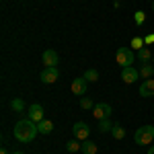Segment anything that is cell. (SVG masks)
Instances as JSON below:
<instances>
[{
  "label": "cell",
  "mask_w": 154,
  "mask_h": 154,
  "mask_svg": "<svg viewBox=\"0 0 154 154\" xmlns=\"http://www.w3.org/2000/svg\"><path fill=\"white\" fill-rule=\"evenodd\" d=\"M12 134H14V140H17V142L29 144V142L35 140V136L39 134V130H37L35 121H31V119H21V121H17Z\"/></svg>",
  "instance_id": "6da1fadb"
},
{
  "label": "cell",
  "mask_w": 154,
  "mask_h": 154,
  "mask_svg": "<svg viewBox=\"0 0 154 154\" xmlns=\"http://www.w3.org/2000/svg\"><path fill=\"white\" fill-rule=\"evenodd\" d=\"M134 140H136V144H140V146L152 144V140H154V125H142V128H138L136 134H134Z\"/></svg>",
  "instance_id": "7a4b0ae2"
},
{
  "label": "cell",
  "mask_w": 154,
  "mask_h": 154,
  "mask_svg": "<svg viewBox=\"0 0 154 154\" xmlns=\"http://www.w3.org/2000/svg\"><path fill=\"white\" fill-rule=\"evenodd\" d=\"M134 51H131L130 48H119L117 51H115V60H117V64L121 66V68H130L131 64H134Z\"/></svg>",
  "instance_id": "3957f363"
},
{
  "label": "cell",
  "mask_w": 154,
  "mask_h": 154,
  "mask_svg": "<svg viewBox=\"0 0 154 154\" xmlns=\"http://www.w3.org/2000/svg\"><path fill=\"white\" fill-rule=\"evenodd\" d=\"M111 113H113V109H111V105H107V103H97L95 107H93V115H95V119H111Z\"/></svg>",
  "instance_id": "277c9868"
},
{
  "label": "cell",
  "mask_w": 154,
  "mask_h": 154,
  "mask_svg": "<svg viewBox=\"0 0 154 154\" xmlns=\"http://www.w3.org/2000/svg\"><path fill=\"white\" fill-rule=\"evenodd\" d=\"M72 131H74V138H76V140H80V142L88 140V136H91V128H88L84 121H76V123H74V128H72Z\"/></svg>",
  "instance_id": "5b68a950"
},
{
  "label": "cell",
  "mask_w": 154,
  "mask_h": 154,
  "mask_svg": "<svg viewBox=\"0 0 154 154\" xmlns=\"http://www.w3.org/2000/svg\"><path fill=\"white\" fill-rule=\"evenodd\" d=\"M41 60H43V66H45V68H58L60 56H58V51H54V49H45L43 56H41Z\"/></svg>",
  "instance_id": "8992f818"
},
{
  "label": "cell",
  "mask_w": 154,
  "mask_h": 154,
  "mask_svg": "<svg viewBox=\"0 0 154 154\" xmlns=\"http://www.w3.org/2000/svg\"><path fill=\"white\" fill-rule=\"evenodd\" d=\"M39 78H41L43 84H54L60 78V72H58V68H45V70L39 74Z\"/></svg>",
  "instance_id": "52a82bcc"
},
{
  "label": "cell",
  "mask_w": 154,
  "mask_h": 154,
  "mask_svg": "<svg viewBox=\"0 0 154 154\" xmlns=\"http://www.w3.org/2000/svg\"><path fill=\"white\" fill-rule=\"evenodd\" d=\"M138 78H140V70H134L131 66H130V68H123V70H121V80H123L125 84H134Z\"/></svg>",
  "instance_id": "ba28073f"
},
{
  "label": "cell",
  "mask_w": 154,
  "mask_h": 154,
  "mask_svg": "<svg viewBox=\"0 0 154 154\" xmlns=\"http://www.w3.org/2000/svg\"><path fill=\"white\" fill-rule=\"evenodd\" d=\"M27 113H29V117H27V119H31V121H35V123H39L41 119H45V115H43V107L37 105V103L29 107V111H27Z\"/></svg>",
  "instance_id": "9c48e42d"
},
{
  "label": "cell",
  "mask_w": 154,
  "mask_h": 154,
  "mask_svg": "<svg viewBox=\"0 0 154 154\" xmlns=\"http://www.w3.org/2000/svg\"><path fill=\"white\" fill-rule=\"evenodd\" d=\"M140 95L142 97H154V78H148V80H144L140 84Z\"/></svg>",
  "instance_id": "30bf717a"
},
{
  "label": "cell",
  "mask_w": 154,
  "mask_h": 154,
  "mask_svg": "<svg viewBox=\"0 0 154 154\" xmlns=\"http://www.w3.org/2000/svg\"><path fill=\"white\" fill-rule=\"evenodd\" d=\"M86 80H84V78H74V80H72V93H74V95H84V93H86Z\"/></svg>",
  "instance_id": "8fae6325"
},
{
  "label": "cell",
  "mask_w": 154,
  "mask_h": 154,
  "mask_svg": "<svg viewBox=\"0 0 154 154\" xmlns=\"http://www.w3.org/2000/svg\"><path fill=\"white\" fill-rule=\"evenodd\" d=\"M37 130H39V134H43V136H45V134H51V131H54V123H51L49 119H41V121L37 123Z\"/></svg>",
  "instance_id": "7c38bea8"
},
{
  "label": "cell",
  "mask_w": 154,
  "mask_h": 154,
  "mask_svg": "<svg viewBox=\"0 0 154 154\" xmlns=\"http://www.w3.org/2000/svg\"><path fill=\"white\" fill-rule=\"evenodd\" d=\"M80 150H82V154H97V150H99V148H97V144H95V142H91V140H84V142H82V148H80Z\"/></svg>",
  "instance_id": "4fadbf2b"
},
{
  "label": "cell",
  "mask_w": 154,
  "mask_h": 154,
  "mask_svg": "<svg viewBox=\"0 0 154 154\" xmlns=\"http://www.w3.org/2000/svg\"><path fill=\"white\" fill-rule=\"evenodd\" d=\"M140 76L146 78V80L152 78V76H154V66H152V64H142V68H140Z\"/></svg>",
  "instance_id": "5bb4252c"
},
{
  "label": "cell",
  "mask_w": 154,
  "mask_h": 154,
  "mask_svg": "<svg viewBox=\"0 0 154 154\" xmlns=\"http://www.w3.org/2000/svg\"><path fill=\"white\" fill-rule=\"evenodd\" d=\"M111 136H113L115 140H123V138H125V130H123L119 123H113V128H111Z\"/></svg>",
  "instance_id": "9a60e30c"
},
{
  "label": "cell",
  "mask_w": 154,
  "mask_h": 154,
  "mask_svg": "<svg viewBox=\"0 0 154 154\" xmlns=\"http://www.w3.org/2000/svg\"><path fill=\"white\" fill-rule=\"evenodd\" d=\"M11 109L14 113H23L25 111V101L23 99H12L11 101Z\"/></svg>",
  "instance_id": "2e32d148"
},
{
  "label": "cell",
  "mask_w": 154,
  "mask_h": 154,
  "mask_svg": "<svg viewBox=\"0 0 154 154\" xmlns=\"http://www.w3.org/2000/svg\"><path fill=\"white\" fill-rule=\"evenodd\" d=\"M84 80H86V82H97V80H99V72L95 70V68H91V70H86L84 72V76H82Z\"/></svg>",
  "instance_id": "e0dca14e"
},
{
  "label": "cell",
  "mask_w": 154,
  "mask_h": 154,
  "mask_svg": "<svg viewBox=\"0 0 154 154\" xmlns=\"http://www.w3.org/2000/svg\"><path fill=\"white\" fill-rule=\"evenodd\" d=\"M78 142H80V140H76V138L70 140V142H66V150H68V152H78V150L82 148V144H78Z\"/></svg>",
  "instance_id": "ac0fdd59"
},
{
  "label": "cell",
  "mask_w": 154,
  "mask_h": 154,
  "mask_svg": "<svg viewBox=\"0 0 154 154\" xmlns=\"http://www.w3.org/2000/svg\"><path fill=\"white\" fill-rule=\"evenodd\" d=\"M111 128H113L111 119H101V121H99V131H101V134H107V131H111Z\"/></svg>",
  "instance_id": "d6986e66"
},
{
  "label": "cell",
  "mask_w": 154,
  "mask_h": 154,
  "mask_svg": "<svg viewBox=\"0 0 154 154\" xmlns=\"http://www.w3.org/2000/svg\"><path fill=\"white\" fill-rule=\"evenodd\" d=\"M138 58H140V62H150V58H152V56H150V49H146V48H142V49H138Z\"/></svg>",
  "instance_id": "ffe728a7"
},
{
  "label": "cell",
  "mask_w": 154,
  "mask_h": 154,
  "mask_svg": "<svg viewBox=\"0 0 154 154\" xmlns=\"http://www.w3.org/2000/svg\"><path fill=\"white\" fill-rule=\"evenodd\" d=\"M80 107H82V109H93V107H95V103H93V99L82 97V99H80Z\"/></svg>",
  "instance_id": "44dd1931"
},
{
  "label": "cell",
  "mask_w": 154,
  "mask_h": 154,
  "mask_svg": "<svg viewBox=\"0 0 154 154\" xmlns=\"http://www.w3.org/2000/svg\"><path fill=\"white\" fill-rule=\"evenodd\" d=\"M144 19H146V17H144V12H142V11L136 12V23H138V25H142V23H144Z\"/></svg>",
  "instance_id": "7402d4cb"
},
{
  "label": "cell",
  "mask_w": 154,
  "mask_h": 154,
  "mask_svg": "<svg viewBox=\"0 0 154 154\" xmlns=\"http://www.w3.org/2000/svg\"><path fill=\"white\" fill-rule=\"evenodd\" d=\"M142 43H144V41L140 39V37H136V39H134V48H136V49H142V48H144Z\"/></svg>",
  "instance_id": "603a6c76"
},
{
  "label": "cell",
  "mask_w": 154,
  "mask_h": 154,
  "mask_svg": "<svg viewBox=\"0 0 154 154\" xmlns=\"http://www.w3.org/2000/svg\"><path fill=\"white\" fill-rule=\"evenodd\" d=\"M144 41H146V43H154V35H148Z\"/></svg>",
  "instance_id": "cb8c5ba5"
},
{
  "label": "cell",
  "mask_w": 154,
  "mask_h": 154,
  "mask_svg": "<svg viewBox=\"0 0 154 154\" xmlns=\"http://www.w3.org/2000/svg\"><path fill=\"white\" fill-rule=\"evenodd\" d=\"M148 154H154V146H150V148H148Z\"/></svg>",
  "instance_id": "d4e9b609"
},
{
  "label": "cell",
  "mask_w": 154,
  "mask_h": 154,
  "mask_svg": "<svg viewBox=\"0 0 154 154\" xmlns=\"http://www.w3.org/2000/svg\"><path fill=\"white\" fill-rule=\"evenodd\" d=\"M0 154H8V150H6V148H2V150H0Z\"/></svg>",
  "instance_id": "484cf974"
},
{
  "label": "cell",
  "mask_w": 154,
  "mask_h": 154,
  "mask_svg": "<svg viewBox=\"0 0 154 154\" xmlns=\"http://www.w3.org/2000/svg\"><path fill=\"white\" fill-rule=\"evenodd\" d=\"M12 154H25V152H21V150H17V152H12Z\"/></svg>",
  "instance_id": "4316f807"
},
{
  "label": "cell",
  "mask_w": 154,
  "mask_h": 154,
  "mask_svg": "<svg viewBox=\"0 0 154 154\" xmlns=\"http://www.w3.org/2000/svg\"><path fill=\"white\" fill-rule=\"evenodd\" d=\"M152 8H154V2H152Z\"/></svg>",
  "instance_id": "83f0119b"
}]
</instances>
